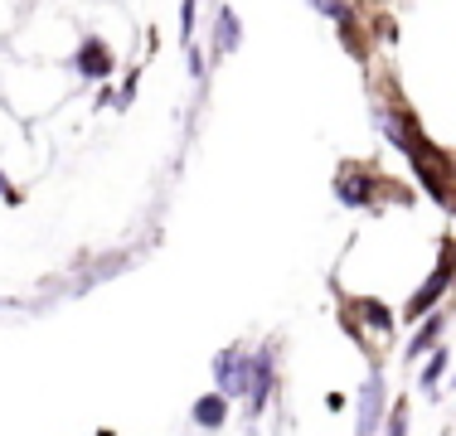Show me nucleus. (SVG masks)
Wrapping results in <instances>:
<instances>
[{
  "label": "nucleus",
  "mask_w": 456,
  "mask_h": 436,
  "mask_svg": "<svg viewBox=\"0 0 456 436\" xmlns=\"http://www.w3.org/2000/svg\"><path fill=\"white\" fill-rule=\"evenodd\" d=\"M452 281H456V243L447 238V243H442V262H437V267H432V277L422 281L418 291H412V301H408L403 320H412V325H418L422 315H432V311H437V301H442V296H447V291H452Z\"/></svg>",
  "instance_id": "f257e3e1"
},
{
  "label": "nucleus",
  "mask_w": 456,
  "mask_h": 436,
  "mask_svg": "<svg viewBox=\"0 0 456 436\" xmlns=\"http://www.w3.org/2000/svg\"><path fill=\"white\" fill-rule=\"evenodd\" d=\"M273 392H277V344L267 340L263 349H253L248 354V417H263L267 412V402H273Z\"/></svg>",
  "instance_id": "f03ea898"
},
{
  "label": "nucleus",
  "mask_w": 456,
  "mask_h": 436,
  "mask_svg": "<svg viewBox=\"0 0 456 436\" xmlns=\"http://www.w3.org/2000/svg\"><path fill=\"white\" fill-rule=\"evenodd\" d=\"M388 384H384V368H369L364 388H360V412H354V436H379V427H384L388 417Z\"/></svg>",
  "instance_id": "7ed1b4c3"
},
{
  "label": "nucleus",
  "mask_w": 456,
  "mask_h": 436,
  "mask_svg": "<svg viewBox=\"0 0 456 436\" xmlns=\"http://www.w3.org/2000/svg\"><path fill=\"white\" fill-rule=\"evenodd\" d=\"M214 392H224L228 402H238L248 392V349L228 344L214 354Z\"/></svg>",
  "instance_id": "20e7f679"
},
{
  "label": "nucleus",
  "mask_w": 456,
  "mask_h": 436,
  "mask_svg": "<svg viewBox=\"0 0 456 436\" xmlns=\"http://www.w3.org/2000/svg\"><path fill=\"white\" fill-rule=\"evenodd\" d=\"M335 194H340V204H350V209H369L374 194H379V180L360 166H345L335 174Z\"/></svg>",
  "instance_id": "39448f33"
},
{
  "label": "nucleus",
  "mask_w": 456,
  "mask_h": 436,
  "mask_svg": "<svg viewBox=\"0 0 456 436\" xmlns=\"http://www.w3.org/2000/svg\"><path fill=\"white\" fill-rule=\"evenodd\" d=\"M73 69H78L83 78H93V83L112 78V49H107L102 39H83L78 49H73Z\"/></svg>",
  "instance_id": "423d86ee"
},
{
  "label": "nucleus",
  "mask_w": 456,
  "mask_h": 436,
  "mask_svg": "<svg viewBox=\"0 0 456 436\" xmlns=\"http://www.w3.org/2000/svg\"><path fill=\"white\" fill-rule=\"evenodd\" d=\"M345 315H350L354 325H369V330L374 335H394V311H388V305H379L374 296H360V301H345Z\"/></svg>",
  "instance_id": "0eeeda50"
},
{
  "label": "nucleus",
  "mask_w": 456,
  "mask_h": 436,
  "mask_svg": "<svg viewBox=\"0 0 456 436\" xmlns=\"http://www.w3.org/2000/svg\"><path fill=\"white\" fill-rule=\"evenodd\" d=\"M228 408H233V402H228L224 392H204V398H194L190 422H194L200 432H224V427H228Z\"/></svg>",
  "instance_id": "6e6552de"
},
{
  "label": "nucleus",
  "mask_w": 456,
  "mask_h": 436,
  "mask_svg": "<svg viewBox=\"0 0 456 436\" xmlns=\"http://www.w3.org/2000/svg\"><path fill=\"white\" fill-rule=\"evenodd\" d=\"M442 330H447V315H442V311H432V315H422V320H418V335H412V340H408V364H418V359H428L432 354V349H437V340H442Z\"/></svg>",
  "instance_id": "1a4fd4ad"
},
{
  "label": "nucleus",
  "mask_w": 456,
  "mask_h": 436,
  "mask_svg": "<svg viewBox=\"0 0 456 436\" xmlns=\"http://www.w3.org/2000/svg\"><path fill=\"white\" fill-rule=\"evenodd\" d=\"M238 44H243V20H238V10H219L214 15V53H233Z\"/></svg>",
  "instance_id": "9d476101"
},
{
  "label": "nucleus",
  "mask_w": 456,
  "mask_h": 436,
  "mask_svg": "<svg viewBox=\"0 0 456 436\" xmlns=\"http://www.w3.org/2000/svg\"><path fill=\"white\" fill-rule=\"evenodd\" d=\"M447 364H452V354L437 344V349L428 354V364H422V378H418L422 392H437V388H442V378H447Z\"/></svg>",
  "instance_id": "9b49d317"
},
{
  "label": "nucleus",
  "mask_w": 456,
  "mask_h": 436,
  "mask_svg": "<svg viewBox=\"0 0 456 436\" xmlns=\"http://www.w3.org/2000/svg\"><path fill=\"white\" fill-rule=\"evenodd\" d=\"M384 436H408V402L398 398L394 408H388V417H384Z\"/></svg>",
  "instance_id": "f8f14e48"
},
{
  "label": "nucleus",
  "mask_w": 456,
  "mask_h": 436,
  "mask_svg": "<svg viewBox=\"0 0 456 436\" xmlns=\"http://www.w3.org/2000/svg\"><path fill=\"white\" fill-rule=\"evenodd\" d=\"M0 199H15V190H10V180H5V170H0Z\"/></svg>",
  "instance_id": "ddd939ff"
},
{
  "label": "nucleus",
  "mask_w": 456,
  "mask_h": 436,
  "mask_svg": "<svg viewBox=\"0 0 456 436\" xmlns=\"http://www.w3.org/2000/svg\"><path fill=\"white\" fill-rule=\"evenodd\" d=\"M97 436H112V432H97Z\"/></svg>",
  "instance_id": "4468645a"
},
{
  "label": "nucleus",
  "mask_w": 456,
  "mask_h": 436,
  "mask_svg": "<svg viewBox=\"0 0 456 436\" xmlns=\"http://www.w3.org/2000/svg\"><path fill=\"white\" fill-rule=\"evenodd\" d=\"M452 384H456V378H452Z\"/></svg>",
  "instance_id": "2eb2a0df"
}]
</instances>
